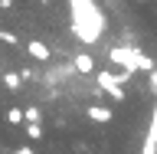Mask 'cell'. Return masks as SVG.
<instances>
[{
    "label": "cell",
    "instance_id": "obj_13",
    "mask_svg": "<svg viewBox=\"0 0 157 154\" xmlns=\"http://www.w3.org/2000/svg\"><path fill=\"white\" fill-rule=\"evenodd\" d=\"M13 154H33V151H29V148H20V151H13Z\"/></svg>",
    "mask_w": 157,
    "mask_h": 154
},
{
    "label": "cell",
    "instance_id": "obj_12",
    "mask_svg": "<svg viewBox=\"0 0 157 154\" xmlns=\"http://www.w3.org/2000/svg\"><path fill=\"white\" fill-rule=\"evenodd\" d=\"M13 7V0H0V10H10Z\"/></svg>",
    "mask_w": 157,
    "mask_h": 154
},
{
    "label": "cell",
    "instance_id": "obj_3",
    "mask_svg": "<svg viewBox=\"0 0 157 154\" xmlns=\"http://www.w3.org/2000/svg\"><path fill=\"white\" fill-rule=\"evenodd\" d=\"M26 53L36 59V62H46V59L52 56V53L46 49V43H39V39H29V43H26Z\"/></svg>",
    "mask_w": 157,
    "mask_h": 154
},
{
    "label": "cell",
    "instance_id": "obj_6",
    "mask_svg": "<svg viewBox=\"0 0 157 154\" xmlns=\"http://www.w3.org/2000/svg\"><path fill=\"white\" fill-rule=\"evenodd\" d=\"M26 135H29V141H43V128H39V121H29Z\"/></svg>",
    "mask_w": 157,
    "mask_h": 154
},
{
    "label": "cell",
    "instance_id": "obj_11",
    "mask_svg": "<svg viewBox=\"0 0 157 154\" xmlns=\"http://www.w3.org/2000/svg\"><path fill=\"white\" fill-rule=\"evenodd\" d=\"M151 89L157 92V69H151Z\"/></svg>",
    "mask_w": 157,
    "mask_h": 154
},
{
    "label": "cell",
    "instance_id": "obj_7",
    "mask_svg": "<svg viewBox=\"0 0 157 154\" xmlns=\"http://www.w3.org/2000/svg\"><path fill=\"white\" fill-rule=\"evenodd\" d=\"M3 85H7L10 92H17V89H20V76H13V72H10V76H3Z\"/></svg>",
    "mask_w": 157,
    "mask_h": 154
},
{
    "label": "cell",
    "instance_id": "obj_4",
    "mask_svg": "<svg viewBox=\"0 0 157 154\" xmlns=\"http://www.w3.org/2000/svg\"><path fill=\"white\" fill-rule=\"evenodd\" d=\"M92 121H111V108H105V105H88V112H85Z\"/></svg>",
    "mask_w": 157,
    "mask_h": 154
},
{
    "label": "cell",
    "instance_id": "obj_10",
    "mask_svg": "<svg viewBox=\"0 0 157 154\" xmlns=\"http://www.w3.org/2000/svg\"><path fill=\"white\" fill-rule=\"evenodd\" d=\"M0 39H3V43H17V36H13V33H7V30H0Z\"/></svg>",
    "mask_w": 157,
    "mask_h": 154
},
{
    "label": "cell",
    "instance_id": "obj_5",
    "mask_svg": "<svg viewBox=\"0 0 157 154\" xmlns=\"http://www.w3.org/2000/svg\"><path fill=\"white\" fill-rule=\"evenodd\" d=\"M75 69H78V72H92V69H95L92 56H75Z\"/></svg>",
    "mask_w": 157,
    "mask_h": 154
},
{
    "label": "cell",
    "instance_id": "obj_9",
    "mask_svg": "<svg viewBox=\"0 0 157 154\" xmlns=\"http://www.w3.org/2000/svg\"><path fill=\"white\" fill-rule=\"evenodd\" d=\"M23 115H26V121H39V108H26Z\"/></svg>",
    "mask_w": 157,
    "mask_h": 154
},
{
    "label": "cell",
    "instance_id": "obj_1",
    "mask_svg": "<svg viewBox=\"0 0 157 154\" xmlns=\"http://www.w3.org/2000/svg\"><path fill=\"white\" fill-rule=\"evenodd\" d=\"M111 62H118V66H124V69H144V72H151L154 69V62L141 53V49H124V46H115L111 49Z\"/></svg>",
    "mask_w": 157,
    "mask_h": 154
},
{
    "label": "cell",
    "instance_id": "obj_2",
    "mask_svg": "<svg viewBox=\"0 0 157 154\" xmlns=\"http://www.w3.org/2000/svg\"><path fill=\"white\" fill-rule=\"evenodd\" d=\"M121 82H128V76H111V72H98V85L111 92V98H124V89Z\"/></svg>",
    "mask_w": 157,
    "mask_h": 154
},
{
    "label": "cell",
    "instance_id": "obj_8",
    "mask_svg": "<svg viewBox=\"0 0 157 154\" xmlns=\"http://www.w3.org/2000/svg\"><path fill=\"white\" fill-rule=\"evenodd\" d=\"M7 121H10V125H20V121H23V112H20V108H10V112H7Z\"/></svg>",
    "mask_w": 157,
    "mask_h": 154
}]
</instances>
